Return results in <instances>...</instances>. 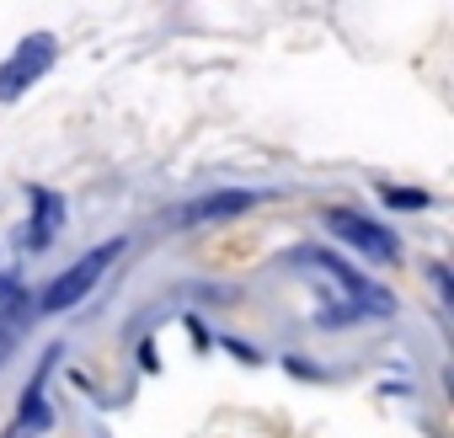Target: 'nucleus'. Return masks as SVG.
Instances as JSON below:
<instances>
[{"label": "nucleus", "mask_w": 454, "mask_h": 438, "mask_svg": "<svg viewBox=\"0 0 454 438\" xmlns=\"http://www.w3.org/2000/svg\"><path fill=\"white\" fill-rule=\"evenodd\" d=\"M118 257H123V241H118V236H113V241H102V246H91V252H86V257H75V262H70V268H65V273L43 289V294H33V300H38L33 310H38V316L75 310V305H81V300L102 284V273H107Z\"/></svg>", "instance_id": "1"}, {"label": "nucleus", "mask_w": 454, "mask_h": 438, "mask_svg": "<svg viewBox=\"0 0 454 438\" xmlns=\"http://www.w3.org/2000/svg\"><path fill=\"white\" fill-rule=\"evenodd\" d=\"M321 225H326L342 246H353L364 262H380V268L401 262V236H395L390 225H380V219L358 214V208H326V214H321Z\"/></svg>", "instance_id": "2"}, {"label": "nucleus", "mask_w": 454, "mask_h": 438, "mask_svg": "<svg viewBox=\"0 0 454 438\" xmlns=\"http://www.w3.org/2000/svg\"><path fill=\"white\" fill-rule=\"evenodd\" d=\"M54 59H59L54 33H27V38L12 49V59L0 65V102H17L27 86H38V81L54 70Z\"/></svg>", "instance_id": "3"}, {"label": "nucleus", "mask_w": 454, "mask_h": 438, "mask_svg": "<svg viewBox=\"0 0 454 438\" xmlns=\"http://www.w3.org/2000/svg\"><path fill=\"white\" fill-rule=\"evenodd\" d=\"M294 262H305V268H321L348 300H353V310H374V316H395V300H390V289H380V284H369L364 273H353L348 262H337V257H326V252H310V246H300L294 252Z\"/></svg>", "instance_id": "4"}, {"label": "nucleus", "mask_w": 454, "mask_h": 438, "mask_svg": "<svg viewBox=\"0 0 454 438\" xmlns=\"http://www.w3.org/2000/svg\"><path fill=\"white\" fill-rule=\"evenodd\" d=\"M33 321H38V310H33V294L22 289V278L17 273H0V364L22 348V337H27Z\"/></svg>", "instance_id": "5"}, {"label": "nucleus", "mask_w": 454, "mask_h": 438, "mask_svg": "<svg viewBox=\"0 0 454 438\" xmlns=\"http://www.w3.org/2000/svg\"><path fill=\"white\" fill-rule=\"evenodd\" d=\"M54 358H59V348L43 353L38 374H33L27 390H22V406H17V438H38V433L54 427V406H49V369H54Z\"/></svg>", "instance_id": "6"}, {"label": "nucleus", "mask_w": 454, "mask_h": 438, "mask_svg": "<svg viewBox=\"0 0 454 438\" xmlns=\"http://www.w3.org/2000/svg\"><path fill=\"white\" fill-rule=\"evenodd\" d=\"M257 203V192L247 187H224V192H208V198H192L176 208V225H219V219H236Z\"/></svg>", "instance_id": "7"}, {"label": "nucleus", "mask_w": 454, "mask_h": 438, "mask_svg": "<svg viewBox=\"0 0 454 438\" xmlns=\"http://www.w3.org/2000/svg\"><path fill=\"white\" fill-rule=\"evenodd\" d=\"M27 198H33V208H38V214H33V231H22V241H27V246H49V241H54V231H59V219H65V198H59V192H49V187H33Z\"/></svg>", "instance_id": "8"}, {"label": "nucleus", "mask_w": 454, "mask_h": 438, "mask_svg": "<svg viewBox=\"0 0 454 438\" xmlns=\"http://www.w3.org/2000/svg\"><path fill=\"white\" fill-rule=\"evenodd\" d=\"M385 203L390 208H427V192L422 187H385Z\"/></svg>", "instance_id": "9"}]
</instances>
